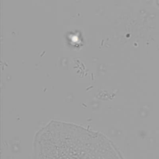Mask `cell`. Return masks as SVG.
<instances>
[{"instance_id": "cell-1", "label": "cell", "mask_w": 159, "mask_h": 159, "mask_svg": "<svg viewBox=\"0 0 159 159\" xmlns=\"http://www.w3.org/2000/svg\"><path fill=\"white\" fill-rule=\"evenodd\" d=\"M33 159H122L102 134L73 124L51 121L37 134Z\"/></svg>"}]
</instances>
